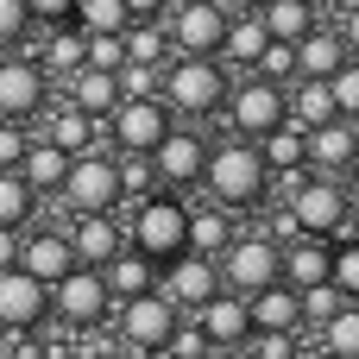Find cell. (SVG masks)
Returning a JSON list of instances; mask_svg holds the SVG:
<instances>
[{"instance_id": "603a6c76", "label": "cell", "mask_w": 359, "mask_h": 359, "mask_svg": "<svg viewBox=\"0 0 359 359\" xmlns=\"http://www.w3.org/2000/svg\"><path fill=\"white\" fill-rule=\"evenodd\" d=\"M347 57H353V50H347V44H341V32H334V25H322V19L297 38V76H334Z\"/></svg>"}, {"instance_id": "7c38bea8", "label": "cell", "mask_w": 359, "mask_h": 359, "mask_svg": "<svg viewBox=\"0 0 359 359\" xmlns=\"http://www.w3.org/2000/svg\"><path fill=\"white\" fill-rule=\"evenodd\" d=\"M151 170H158V189H202V170H208V139L196 133V126H170L151 151Z\"/></svg>"}, {"instance_id": "60d3db41", "label": "cell", "mask_w": 359, "mask_h": 359, "mask_svg": "<svg viewBox=\"0 0 359 359\" xmlns=\"http://www.w3.org/2000/svg\"><path fill=\"white\" fill-rule=\"evenodd\" d=\"M328 88H334V107H341V120H359V57H347V63L328 76Z\"/></svg>"}, {"instance_id": "30bf717a", "label": "cell", "mask_w": 359, "mask_h": 359, "mask_svg": "<svg viewBox=\"0 0 359 359\" xmlns=\"http://www.w3.org/2000/svg\"><path fill=\"white\" fill-rule=\"evenodd\" d=\"M107 316H114V290H107V278H101L95 265H76L69 278L50 284V322H63V328H95V322H107Z\"/></svg>"}, {"instance_id": "d590c367", "label": "cell", "mask_w": 359, "mask_h": 359, "mask_svg": "<svg viewBox=\"0 0 359 359\" xmlns=\"http://www.w3.org/2000/svg\"><path fill=\"white\" fill-rule=\"evenodd\" d=\"M328 284H334L347 303H359V233L353 240H347V233L328 240Z\"/></svg>"}, {"instance_id": "8d00e7d4", "label": "cell", "mask_w": 359, "mask_h": 359, "mask_svg": "<svg viewBox=\"0 0 359 359\" xmlns=\"http://www.w3.org/2000/svg\"><path fill=\"white\" fill-rule=\"evenodd\" d=\"M82 32H126L133 19H126V0H76V13H69Z\"/></svg>"}, {"instance_id": "b9f144b4", "label": "cell", "mask_w": 359, "mask_h": 359, "mask_svg": "<svg viewBox=\"0 0 359 359\" xmlns=\"http://www.w3.org/2000/svg\"><path fill=\"white\" fill-rule=\"evenodd\" d=\"M88 63L95 69H120L126 63V32H88Z\"/></svg>"}, {"instance_id": "6da1fadb", "label": "cell", "mask_w": 359, "mask_h": 359, "mask_svg": "<svg viewBox=\"0 0 359 359\" xmlns=\"http://www.w3.org/2000/svg\"><path fill=\"white\" fill-rule=\"evenodd\" d=\"M202 189H208V202H221L227 215L259 208V202L271 196V170H265V158H259V139H240V133H233L227 145H208Z\"/></svg>"}, {"instance_id": "4316f807", "label": "cell", "mask_w": 359, "mask_h": 359, "mask_svg": "<svg viewBox=\"0 0 359 359\" xmlns=\"http://www.w3.org/2000/svg\"><path fill=\"white\" fill-rule=\"evenodd\" d=\"M63 170H69V151H63L57 139H32V145L19 151V177H25V183H32L38 196H57Z\"/></svg>"}, {"instance_id": "7dc6e473", "label": "cell", "mask_w": 359, "mask_h": 359, "mask_svg": "<svg viewBox=\"0 0 359 359\" xmlns=\"http://www.w3.org/2000/svg\"><path fill=\"white\" fill-rule=\"evenodd\" d=\"M170 0H126V19H164Z\"/></svg>"}, {"instance_id": "d6a6232c", "label": "cell", "mask_w": 359, "mask_h": 359, "mask_svg": "<svg viewBox=\"0 0 359 359\" xmlns=\"http://www.w3.org/2000/svg\"><path fill=\"white\" fill-rule=\"evenodd\" d=\"M259 19H265V32H271V38H290V44H297L322 13H316L309 0H265V6H259Z\"/></svg>"}, {"instance_id": "e0dca14e", "label": "cell", "mask_w": 359, "mask_h": 359, "mask_svg": "<svg viewBox=\"0 0 359 359\" xmlns=\"http://www.w3.org/2000/svg\"><path fill=\"white\" fill-rule=\"evenodd\" d=\"M196 322H202V334L215 341V353H246V341H252V316H246V297H240V290H215V297L196 309Z\"/></svg>"}, {"instance_id": "9a60e30c", "label": "cell", "mask_w": 359, "mask_h": 359, "mask_svg": "<svg viewBox=\"0 0 359 359\" xmlns=\"http://www.w3.org/2000/svg\"><path fill=\"white\" fill-rule=\"evenodd\" d=\"M82 259H76V246H69V227H38V221H25L19 227V271H32L38 284H57V278H69Z\"/></svg>"}, {"instance_id": "816d5d0a", "label": "cell", "mask_w": 359, "mask_h": 359, "mask_svg": "<svg viewBox=\"0 0 359 359\" xmlns=\"http://www.w3.org/2000/svg\"><path fill=\"white\" fill-rule=\"evenodd\" d=\"M309 6H316V13H322V6H328V0H309Z\"/></svg>"}, {"instance_id": "4dcf8cb0", "label": "cell", "mask_w": 359, "mask_h": 359, "mask_svg": "<svg viewBox=\"0 0 359 359\" xmlns=\"http://www.w3.org/2000/svg\"><path fill=\"white\" fill-rule=\"evenodd\" d=\"M25 221H38V189L19 177V164H6L0 170V227H25Z\"/></svg>"}, {"instance_id": "484cf974", "label": "cell", "mask_w": 359, "mask_h": 359, "mask_svg": "<svg viewBox=\"0 0 359 359\" xmlns=\"http://www.w3.org/2000/svg\"><path fill=\"white\" fill-rule=\"evenodd\" d=\"M63 95H69V107H82V114H107L114 101H120V82H114V69H95V63H82L76 76H63Z\"/></svg>"}, {"instance_id": "f35d334b", "label": "cell", "mask_w": 359, "mask_h": 359, "mask_svg": "<svg viewBox=\"0 0 359 359\" xmlns=\"http://www.w3.org/2000/svg\"><path fill=\"white\" fill-rule=\"evenodd\" d=\"M164 353H170V359H208V353H215V341L202 334V322H183V316H177V328H170Z\"/></svg>"}, {"instance_id": "ab89813d", "label": "cell", "mask_w": 359, "mask_h": 359, "mask_svg": "<svg viewBox=\"0 0 359 359\" xmlns=\"http://www.w3.org/2000/svg\"><path fill=\"white\" fill-rule=\"evenodd\" d=\"M114 82H120V95H158V88H164V63H133V57H126V63L114 69Z\"/></svg>"}, {"instance_id": "8992f818", "label": "cell", "mask_w": 359, "mask_h": 359, "mask_svg": "<svg viewBox=\"0 0 359 359\" xmlns=\"http://www.w3.org/2000/svg\"><path fill=\"white\" fill-rule=\"evenodd\" d=\"M177 126V114L164 107V95H120L107 114H101V133L114 145V158H133V151H151L164 133Z\"/></svg>"}, {"instance_id": "5bb4252c", "label": "cell", "mask_w": 359, "mask_h": 359, "mask_svg": "<svg viewBox=\"0 0 359 359\" xmlns=\"http://www.w3.org/2000/svg\"><path fill=\"white\" fill-rule=\"evenodd\" d=\"M158 290H164V297H170L183 316H196V309H202L215 290H227V284H221V265H215L208 252L183 246L177 259H164V265H158Z\"/></svg>"}, {"instance_id": "681fc988", "label": "cell", "mask_w": 359, "mask_h": 359, "mask_svg": "<svg viewBox=\"0 0 359 359\" xmlns=\"http://www.w3.org/2000/svg\"><path fill=\"white\" fill-rule=\"evenodd\" d=\"M341 189H347V215H353V221H359V164H353V170H347V177H341Z\"/></svg>"}, {"instance_id": "7bdbcfd3", "label": "cell", "mask_w": 359, "mask_h": 359, "mask_svg": "<svg viewBox=\"0 0 359 359\" xmlns=\"http://www.w3.org/2000/svg\"><path fill=\"white\" fill-rule=\"evenodd\" d=\"M32 32V13L25 0H0V50H19V38Z\"/></svg>"}, {"instance_id": "ffe728a7", "label": "cell", "mask_w": 359, "mask_h": 359, "mask_svg": "<svg viewBox=\"0 0 359 359\" xmlns=\"http://www.w3.org/2000/svg\"><path fill=\"white\" fill-rule=\"evenodd\" d=\"M69 246H76V259H82V265H95V271H101V265L126 246V221H120V215H76Z\"/></svg>"}, {"instance_id": "9c48e42d", "label": "cell", "mask_w": 359, "mask_h": 359, "mask_svg": "<svg viewBox=\"0 0 359 359\" xmlns=\"http://www.w3.org/2000/svg\"><path fill=\"white\" fill-rule=\"evenodd\" d=\"M227 19H233L227 0H170V13H164L170 50H177V57H221Z\"/></svg>"}, {"instance_id": "d6986e66", "label": "cell", "mask_w": 359, "mask_h": 359, "mask_svg": "<svg viewBox=\"0 0 359 359\" xmlns=\"http://www.w3.org/2000/svg\"><path fill=\"white\" fill-rule=\"evenodd\" d=\"M359 164V126L353 120H322V126H309V170H334V177H347Z\"/></svg>"}, {"instance_id": "7402d4cb", "label": "cell", "mask_w": 359, "mask_h": 359, "mask_svg": "<svg viewBox=\"0 0 359 359\" xmlns=\"http://www.w3.org/2000/svg\"><path fill=\"white\" fill-rule=\"evenodd\" d=\"M50 38H44V50H38V63L50 69V82H63V76H76L82 63H88V32L76 25V19H63V25H44Z\"/></svg>"}, {"instance_id": "ba28073f", "label": "cell", "mask_w": 359, "mask_h": 359, "mask_svg": "<svg viewBox=\"0 0 359 359\" xmlns=\"http://www.w3.org/2000/svg\"><path fill=\"white\" fill-rule=\"evenodd\" d=\"M221 114H227V126H233L240 139H265L278 120H290V88L271 82V76H259V69H246V82L227 88Z\"/></svg>"}, {"instance_id": "5b68a950", "label": "cell", "mask_w": 359, "mask_h": 359, "mask_svg": "<svg viewBox=\"0 0 359 359\" xmlns=\"http://www.w3.org/2000/svg\"><path fill=\"white\" fill-rule=\"evenodd\" d=\"M290 189V233H309V240H334V233H347L353 227V215H347V189H341V177L334 170H303V177H290L284 183Z\"/></svg>"}, {"instance_id": "e575fe53", "label": "cell", "mask_w": 359, "mask_h": 359, "mask_svg": "<svg viewBox=\"0 0 359 359\" xmlns=\"http://www.w3.org/2000/svg\"><path fill=\"white\" fill-rule=\"evenodd\" d=\"M227 240H233V221H227V208H221V202L189 208V246H196V252H208V259H215Z\"/></svg>"}, {"instance_id": "f907efd6", "label": "cell", "mask_w": 359, "mask_h": 359, "mask_svg": "<svg viewBox=\"0 0 359 359\" xmlns=\"http://www.w3.org/2000/svg\"><path fill=\"white\" fill-rule=\"evenodd\" d=\"M227 6H233V13H259L265 0H227Z\"/></svg>"}, {"instance_id": "ee69618b", "label": "cell", "mask_w": 359, "mask_h": 359, "mask_svg": "<svg viewBox=\"0 0 359 359\" xmlns=\"http://www.w3.org/2000/svg\"><path fill=\"white\" fill-rule=\"evenodd\" d=\"M32 145V126L25 120H0V170L6 164H19V151Z\"/></svg>"}, {"instance_id": "bcb514c9", "label": "cell", "mask_w": 359, "mask_h": 359, "mask_svg": "<svg viewBox=\"0 0 359 359\" xmlns=\"http://www.w3.org/2000/svg\"><path fill=\"white\" fill-rule=\"evenodd\" d=\"M334 32H341V44H347V50L359 57V0L347 6V13H341V19H334Z\"/></svg>"}, {"instance_id": "f5cc1de1", "label": "cell", "mask_w": 359, "mask_h": 359, "mask_svg": "<svg viewBox=\"0 0 359 359\" xmlns=\"http://www.w3.org/2000/svg\"><path fill=\"white\" fill-rule=\"evenodd\" d=\"M353 126H359V120H353Z\"/></svg>"}, {"instance_id": "74e56055", "label": "cell", "mask_w": 359, "mask_h": 359, "mask_svg": "<svg viewBox=\"0 0 359 359\" xmlns=\"http://www.w3.org/2000/svg\"><path fill=\"white\" fill-rule=\"evenodd\" d=\"M252 69H259V76H271V82H284V88H290V82H297V44H290V38H271V44H265V50H259V63H252Z\"/></svg>"}, {"instance_id": "8fae6325", "label": "cell", "mask_w": 359, "mask_h": 359, "mask_svg": "<svg viewBox=\"0 0 359 359\" xmlns=\"http://www.w3.org/2000/svg\"><path fill=\"white\" fill-rule=\"evenodd\" d=\"M50 69L32 57V50H13V57H0V120H38L44 107H50Z\"/></svg>"}, {"instance_id": "f1b7e54d", "label": "cell", "mask_w": 359, "mask_h": 359, "mask_svg": "<svg viewBox=\"0 0 359 359\" xmlns=\"http://www.w3.org/2000/svg\"><path fill=\"white\" fill-rule=\"evenodd\" d=\"M341 107H334V88H328V76H297L290 82V120L297 126H322V120H334Z\"/></svg>"}, {"instance_id": "7a4b0ae2", "label": "cell", "mask_w": 359, "mask_h": 359, "mask_svg": "<svg viewBox=\"0 0 359 359\" xmlns=\"http://www.w3.org/2000/svg\"><path fill=\"white\" fill-rule=\"evenodd\" d=\"M126 246L145 252L151 265L177 259V252L189 246V202H183L177 189H145V196L133 202V215H126Z\"/></svg>"}, {"instance_id": "1f68e13d", "label": "cell", "mask_w": 359, "mask_h": 359, "mask_svg": "<svg viewBox=\"0 0 359 359\" xmlns=\"http://www.w3.org/2000/svg\"><path fill=\"white\" fill-rule=\"evenodd\" d=\"M316 347L334 359H359V303H341L322 328H316Z\"/></svg>"}, {"instance_id": "83f0119b", "label": "cell", "mask_w": 359, "mask_h": 359, "mask_svg": "<svg viewBox=\"0 0 359 359\" xmlns=\"http://www.w3.org/2000/svg\"><path fill=\"white\" fill-rule=\"evenodd\" d=\"M101 278H107V290H114V303H120V297H139V290H151V284H158V265H151L145 252L120 246V252L101 265Z\"/></svg>"}, {"instance_id": "277c9868", "label": "cell", "mask_w": 359, "mask_h": 359, "mask_svg": "<svg viewBox=\"0 0 359 359\" xmlns=\"http://www.w3.org/2000/svg\"><path fill=\"white\" fill-rule=\"evenodd\" d=\"M69 215H120L126 208V183H120V158L114 151H69V170L57 183Z\"/></svg>"}, {"instance_id": "d4e9b609", "label": "cell", "mask_w": 359, "mask_h": 359, "mask_svg": "<svg viewBox=\"0 0 359 359\" xmlns=\"http://www.w3.org/2000/svg\"><path fill=\"white\" fill-rule=\"evenodd\" d=\"M265 44H271L265 19H259V13H233L227 32H221V63H227V69H252Z\"/></svg>"}, {"instance_id": "c3c4849f", "label": "cell", "mask_w": 359, "mask_h": 359, "mask_svg": "<svg viewBox=\"0 0 359 359\" xmlns=\"http://www.w3.org/2000/svg\"><path fill=\"white\" fill-rule=\"evenodd\" d=\"M19 265V227H0V271Z\"/></svg>"}, {"instance_id": "44dd1931", "label": "cell", "mask_w": 359, "mask_h": 359, "mask_svg": "<svg viewBox=\"0 0 359 359\" xmlns=\"http://www.w3.org/2000/svg\"><path fill=\"white\" fill-rule=\"evenodd\" d=\"M259 158H265V170H271V177H297V170H309V126L278 120V126L259 139Z\"/></svg>"}, {"instance_id": "f6af8a7d", "label": "cell", "mask_w": 359, "mask_h": 359, "mask_svg": "<svg viewBox=\"0 0 359 359\" xmlns=\"http://www.w3.org/2000/svg\"><path fill=\"white\" fill-rule=\"evenodd\" d=\"M25 13H32V25H63L76 13V0H25Z\"/></svg>"}, {"instance_id": "ac0fdd59", "label": "cell", "mask_w": 359, "mask_h": 359, "mask_svg": "<svg viewBox=\"0 0 359 359\" xmlns=\"http://www.w3.org/2000/svg\"><path fill=\"white\" fill-rule=\"evenodd\" d=\"M246 316H252V328L303 334V290H297V284H284V278H271V284L246 290Z\"/></svg>"}, {"instance_id": "cb8c5ba5", "label": "cell", "mask_w": 359, "mask_h": 359, "mask_svg": "<svg viewBox=\"0 0 359 359\" xmlns=\"http://www.w3.org/2000/svg\"><path fill=\"white\" fill-rule=\"evenodd\" d=\"M278 278H284V284H297V290H309V284H328V240H309V233H297V240L278 252Z\"/></svg>"}, {"instance_id": "836d02e7", "label": "cell", "mask_w": 359, "mask_h": 359, "mask_svg": "<svg viewBox=\"0 0 359 359\" xmlns=\"http://www.w3.org/2000/svg\"><path fill=\"white\" fill-rule=\"evenodd\" d=\"M126 57H133V63H170L177 50H170L164 19H133V25H126Z\"/></svg>"}, {"instance_id": "4fadbf2b", "label": "cell", "mask_w": 359, "mask_h": 359, "mask_svg": "<svg viewBox=\"0 0 359 359\" xmlns=\"http://www.w3.org/2000/svg\"><path fill=\"white\" fill-rule=\"evenodd\" d=\"M278 252H284V246H278L271 233H233V240L215 252L221 284H227V290H240V297H246V290H259V284H271V278H278Z\"/></svg>"}, {"instance_id": "2e32d148", "label": "cell", "mask_w": 359, "mask_h": 359, "mask_svg": "<svg viewBox=\"0 0 359 359\" xmlns=\"http://www.w3.org/2000/svg\"><path fill=\"white\" fill-rule=\"evenodd\" d=\"M44 322H50V284H38L32 271L6 265V271H0V328H25V334H38Z\"/></svg>"}, {"instance_id": "52a82bcc", "label": "cell", "mask_w": 359, "mask_h": 359, "mask_svg": "<svg viewBox=\"0 0 359 359\" xmlns=\"http://www.w3.org/2000/svg\"><path fill=\"white\" fill-rule=\"evenodd\" d=\"M177 303L151 284V290H139V297H120L114 303V334H120V347L126 353H164V341H170V328H177Z\"/></svg>"}, {"instance_id": "3957f363", "label": "cell", "mask_w": 359, "mask_h": 359, "mask_svg": "<svg viewBox=\"0 0 359 359\" xmlns=\"http://www.w3.org/2000/svg\"><path fill=\"white\" fill-rule=\"evenodd\" d=\"M227 88H233V76H227L221 57H170L158 95H164V107L177 120H215L221 101H227Z\"/></svg>"}, {"instance_id": "f546056e", "label": "cell", "mask_w": 359, "mask_h": 359, "mask_svg": "<svg viewBox=\"0 0 359 359\" xmlns=\"http://www.w3.org/2000/svg\"><path fill=\"white\" fill-rule=\"evenodd\" d=\"M44 139H57V145H63V151H88V145H95V139H101V120H95V114H82V107H69V101H63V107H57V114H50V126H44Z\"/></svg>"}]
</instances>
